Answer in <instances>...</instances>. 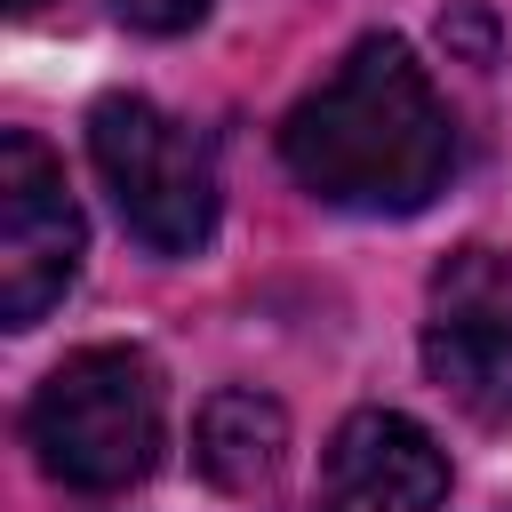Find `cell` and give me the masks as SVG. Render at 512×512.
Returning a JSON list of instances; mask_svg holds the SVG:
<instances>
[{
    "label": "cell",
    "instance_id": "6da1fadb",
    "mask_svg": "<svg viewBox=\"0 0 512 512\" xmlns=\"http://www.w3.org/2000/svg\"><path fill=\"white\" fill-rule=\"evenodd\" d=\"M280 160L328 208L416 216L456 168V128H448L432 72L400 40L376 32L288 112Z\"/></svg>",
    "mask_w": 512,
    "mask_h": 512
},
{
    "label": "cell",
    "instance_id": "3957f363",
    "mask_svg": "<svg viewBox=\"0 0 512 512\" xmlns=\"http://www.w3.org/2000/svg\"><path fill=\"white\" fill-rule=\"evenodd\" d=\"M88 160L120 208V224L152 256H192L216 232V168L200 136L152 96H104L88 112Z\"/></svg>",
    "mask_w": 512,
    "mask_h": 512
},
{
    "label": "cell",
    "instance_id": "5b68a950",
    "mask_svg": "<svg viewBox=\"0 0 512 512\" xmlns=\"http://www.w3.org/2000/svg\"><path fill=\"white\" fill-rule=\"evenodd\" d=\"M80 208H72V184H64V160L8 128L0 136V320L8 328H32L80 272Z\"/></svg>",
    "mask_w": 512,
    "mask_h": 512
},
{
    "label": "cell",
    "instance_id": "52a82bcc",
    "mask_svg": "<svg viewBox=\"0 0 512 512\" xmlns=\"http://www.w3.org/2000/svg\"><path fill=\"white\" fill-rule=\"evenodd\" d=\"M280 448H288V416H280V400H264V392H248V384L200 400L192 456H200V472H208L216 488H232V496L264 488V480L280 472Z\"/></svg>",
    "mask_w": 512,
    "mask_h": 512
},
{
    "label": "cell",
    "instance_id": "277c9868",
    "mask_svg": "<svg viewBox=\"0 0 512 512\" xmlns=\"http://www.w3.org/2000/svg\"><path fill=\"white\" fill-rule=\"evenodd\" d=\"M424 368H432V384H440L464 416L512 424V256H496V248H456V256L432 272Z\"/></svg>",
    "mask_w": 512,
    "mask_h": 512
},
{
    "label": "cell",
    "instance_id": "ba28073f",
    "mask_svg": "<svg viewBox=\"0 0 512 512\" xmlns=\"http://www.w3.org/2000/svg\"><path fill=\"white\" fill-rule=\"evenodd\" d=\"M112 8H120L136 32H192L216 0H112Z\"/></svg>",
    "mask_w": 512,
    "mask_h": 512
},
{
    "label": "cell",
    "instance_id": "7a4b0ae2",
    "mask_svg": "<svg viewBox=\"0 0 512 512\" xmlns=\"http://www.w3.org/2000/svg\"><path fill=\"white\" fill-rule=\"evenodd\" d=\"M24 440L48 480L80 496H120L160 456V368L136 344H88L24 408Z\"/></svg>",
    "mask_w": 512,
    "mask_h": 512
},
{
    "label": "cell",
    "instance_id": "9c48e42d",
    "mask_svg": "<svg viewBox=\"0 0 512 512\" xmlns=\"http://www.w3.org/2000/svg\"><path fill=\"white\" fill-rule=\"evenodd\" d=\"M16 8H40V0H16Z\"/></svg>",
    "mask_w": 512,
    "mask_h": 512
},
{
    "label": "cell",
    "instance_id": "8992f818",
    "mask_svg": "<svg viewBox=\"0 0 512 512\" xmlns=\"http://www.w3.org/2000/svg\"><path fill=\"white\" fill-rule=\"evenodd\" d=\"M440 496H448V456L416 416L352 408L328 432V456H320L328 512H440Z\"/></svg>",
    "mask_w": 512,
    "mask_h": 512
}]
</instances>
